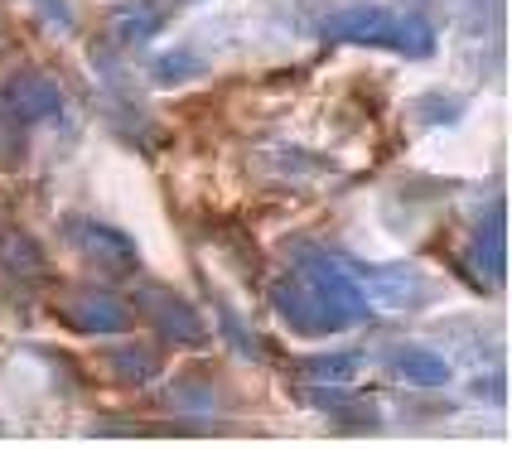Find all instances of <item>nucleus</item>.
<instances>
[{"label":"nucleus","instance_id":"nucleus-1","mask_svg":"<svg viewBox=\"0 0 512 449\" xmlns=\"http://www.w3.org/2000/svg\"><path fill=\"white\" fill-rule=\"evenodd\" d=\"M329 34L343 44H363V49H387V54H406V58H426L435 49V29L416 15H397V10H382V5H363V10H339L329 20Z\"/></svg>","mask_w":512,"mask_h":449},{"label":"nucleus","instance_id":"nucleus-2","mask_svg":"<svg viewBox=\"0 0 512 449\" xmlns=\"http://www.w3.org/2000/svg\"><path fill=\"white\" fill-rule=\"evenodd\" d=\"M271 309L285 319V329L300 334V338H324V334L348 329V324H358L334 295H324V290L314 281H305L300 271L271 285Z\"/></svg>","mask_w":512,"mask_h":449},{"label":"nucleus","instance_id":"nucleus-3","mask_svg":"<svg viewBox=\"0 0 512 449\" xmlns=\"http://www.w3.org/2000/svg\"><path fill=\"white\" fill-rule=\"evenodd\" d=\"M58 324L68 334H87V338H102V334H121L126 329V305L107 295V290H68L63 300L54 305Z\"/></svg>","mask_w":512,"mask_h":449},{"label":"nucleus","instance_id":"nucleus-4","mask_svg":"<svg viewBox=\"0 0 512 449\" xmlns=\"http://www.w3.org/2000/svg\"><path fill=\"white\" fill-rule=\"evenodd\" d=\"M348 276L358 281L363 300H377L387 309H416L430 300V281L411 266H363V271L348 266Z\"/></svg>","mask_w":512,"mask_h":449},{"label":"nucleus","instance_id":"nucleus-5","mask_svg":"<svg viewBox=\"0 0 512 449\" xmlns=\"http://www.w3.org/2000/svg\"><path fill=\"white\" fill-rule=\"evenodd\" d=\"M141 314L165 338H174V343H203V338H208L199 309L184 305V300H179V295H170V290H145V295H141Z\"/></svg>","mask_w":512,"mask_h":449},{"label":"nucleus","instance_id":"nucleus-6","mask_svg":"<svg viewBox=\"0 0 512 449\" xmlns=\"http://www.w3.org/2000/svg\"><path fill=\"white\" fill-rule=\"evenodd\" d=\"M5 107L20 116V121H44V116H58L63 107V97H58L54 78H44V73H34V68H20L10 83H5Z\"/></svg>","mask_w":512,"mask_h":449},{"label":"nucleus","instance_id":"nucleus-7","mask_svg":"<svg viewBox=\"0 0 512 449\" xmlns=\"http://www.w3.org/2000/svg\"><path fill=\"white\" fill-rule=\"evenodd\" d=\"M73 237H78V247H83L107 276H131V271H136V247H131V237H121L116 227L78 223Z\"/></svg>","mask_w":512,"mask_h":449},{"label":"nucleus","instance_id":"nucleus-8","mask_svg":"<svg viewBox=\"0 0 512 449\" xmlns=\"http://www.w3.org/2000/svg\"><path fill=\"white\" fill-rule=\"evenodd\" d=\"M474 266L484 271L488 281L498 285L503 271H508V223H503V208H493L474 237Z\"/></svg>","mask_w":512,"mask_h":449},{"label":"nucleus","instance_id":"nucleus-9","mask_svg":"<svg viewBox=\"0 0 512 449\" xmlns=\"http://www.w3.org/2000/svg\"><path fill=\"white\" fill-rule=\"evenodd\" d=\"M397 377L411 387H445L450 382V363L430 348H401L397 353Z\"/></svg>","mask_w":512,"mask_h":449},{"label":"nucleus","instance_id":"nucleus-10","mask_svg":"<svg viewBox=\"0 0 512 449\" xmlns=\"http://www.w3.org/2000/svg\"><path fill=\"white\" fill-rule=\"evenodd\" d=\"M107 367H112L121 382H150L155 372H160V363H155V353L150 348H141V343H131V348H116L112 358H107Z\"/></svg>","mask_w":512,"mask_h":449},{"label":"nucleus","instance_id":"nucleus-11","mask_svg":"<svg viewBox=\"0 0 512 449\" xmlns=\"http://www.w3.org/2000/svg\"><path fill=\"white\" fill-rule=\"evenodd\" d=\"M0 261H5L10 271H20V276H39V271H44L39 252L29 247L25 237H5V242H0Z\"/></svg>","mask_w":512,"mask_h":449},{"label":"nucleus","instance_id":"nucleus-12","mask_svg":"<svg viewBox=\"0 0 512 449\" xmlns=\"http://www.w3.org/2000/svg\"><path fill=\"white\" fill-rule=\"evenodd\" d=\"M358 367H363L358 353H334V358H314V363H305V372H310L314 382H348Z\"/></svg>","mask_w":512,"mask_h":449}]
</instances>
